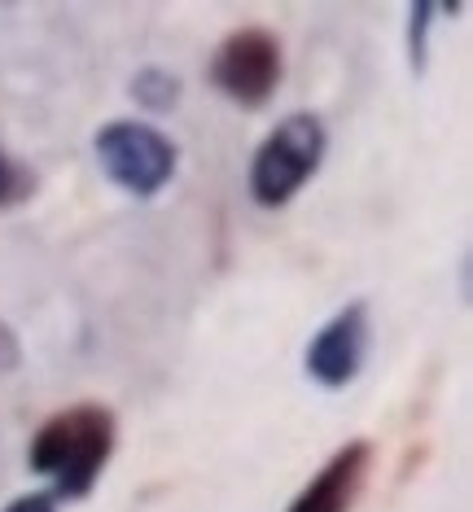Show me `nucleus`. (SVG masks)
<instances>
[{
  "label": "nucleus",
  "instance_id": "nucleus-6",
  "mask_svg": "<svg viewBox=\"0 0 473 512\" xmlns=\"http://www.w3.org/2000/svg\"><path fill=\"white\" fill-rule=\"evenodd\" d=\"M368 464H373V442L368 438L346 442V447H338L325 460V469L294 495V504L285 512H351L364 491Z\"/></svg>",
  "mask_w": 473,
  "mask_h": 512
},
{
  "label": "nucleus",
  "instance_id": "nucleus-1",
  "mask_svg": "<svg viewBox=\"0 0 473 512\" xmlns=\"http://www.w3.org/2000/svg\"><path fill=\"white\" fill-rule=\"evenodd\" d=\"M114 451V412L106 403H75L66 412H53L36 429L27 451V464L49 482V495L88 499L97 477L106 473Z\"/></svg>",
  "mask_w": 473,
  "mask_h": 512
},
{
  "label": "nucleus",
  "instance_id": "nucleus-11",
  "mask_svg": "<svg viewBox=\"0 0 473 512\" xmlns=\"http://www.w3.org/2000/svg\"><path fill=\"white\" fill-rule=\"evenodd\" d=\"M5 512H57V499L49 495V491H36V495H22V499H14Z\"/></svg>",
  "mask_w": 473,
  "mask_h": 512
},
{
  "label": "nucleus",
  "instance_id": "nucleus-8",
  "mask_svg": "<svg viewBox=\"0 0 473 512\" xmlns=\"http://www.w3.org/2000/svg\"><path fill=\"white\" fill-rule=\"evenodd\" d=\"M36 193V171L0 145V211H14Z\"/></svg>",
  "mask_w": 473,
  "mask_h": 512
},
{
  "label": "nucleus",
  "instance_id": "nucleus-5",
  "mask_svg": "<svg viewBox=\"0 0 473 512\" xmlns=\"http://www.w3.org/2000/svg\"><path fill=\"white\" fill-rule=\"evenodd\" d=\"M368 342H373V324H368V307L364 302H346L329 324H320V333L307 342L303 368L316 386L325 390H342L360 377L364 359H368Z\"/></svg>",
  "mask_w": 473,
  "mask_h": 512
},
{
  "label": "nucleus",
  "instance_id": "nucleus-9",
  "mask_svg": "<svg viewBox=\"0 0 473 512\" xmlns=\"http://www.w3.org/2000/svg\"><path fill=\"white\" fill-rule=\"evenodd\" d=\"M430 18H434V5H417V9H412V36H408L412 71H421V66H425V44H430V36H425V27H430Z\"/></svg>",
  "mask_w": 473,
  "mask_h": 512
},
{
  "label": "nucleus",
  "instance_id": "nucleus-4",
  "mask_svg": "<svg viewBox=\"0 0 473 512\" xmlns=\"http://www.w3.org/2000/svg\"><path fill=\"white\" fill-rule=\"evenodd\" d=\"M211 84L246 110L268 106L281 84V40L263 27H241L224 36L211 57Z\"/></svg>",
  "mask_w": 473,
  "mask_h": 512
},
{
  "label": "nucleus",
  "instance_id": "nucleus-2",
  "mask_svg": "<svg viewBox=\"0 0 473 512\" xmlns=\"http://www.w3.org/2000/svg\"><path fill=\"white\" fill-rule=\"evenodd\" d=\"M329 149V132L316 114H285L263 136V145L250 158V197L263 211H281L311 184Z\"/></svg>",
  "mask_w": 473,
  "mask_h": 512
},
{
  "label": "nucleus",
  "instance_id": "nucleus-3",
  "mask_svg": "<svg viewBox=\"0 0 473 512\" xmlns=\"http://www.w3.org/2000/svg\"><path fill=\"white\" fill-rule=\"evenodd\" d=\"M101 171L110 176V184H119L132 197H154L163 193L171 176H176L180 149L167 132H158L154 123L141 119H114L92 136Z\"/></svg>",
  "mask_w": 473,
  "mask_h": 512
},
{
  "label": "nucleus",
  "instance_id": "nucleus-10",
  "mask_svg": "<svg viewBox=\"0 0 473 512\" xmlns=\"http://www.w3.org/2000/svg\"><path fill=\"white\" fill-rule=\"evenodd\" d=\"M18 359H22V342H18V333L9 329L5 320H0V372L18 368Z\"/></svg>",
  "mask_w": 473,
  "mask_h": 512
},
{
  "label": "nucleus",
  "instance_id": "nucleus-7",
  "mask_svg": "<svg viewBox=\"0 0 473 512\" xmlns=\"http://www.w3.org/2000/svg\"><path fill=\"white\" fill-rule=\"evenodd\" d=\"M132 97H136V106L167 114V110H176V101H180V79L163 71V66H145V71H136V79H132Z\"/></svg>",
  "mask_w": 473,
  "mask_h": 512
}]
</instances>
